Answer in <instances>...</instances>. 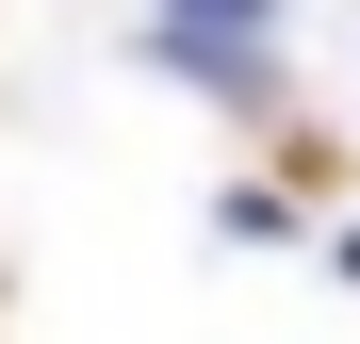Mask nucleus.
<instances>
[{"instance_id": "nucleus-1", "label": "nucleus", "mask_w": 360, "mask_h": 344, "mask_svg": "<svg viewBox=\"0 0 360 344\" xmlns=\"http://www.w3.org/2000/svg\"><path fill=\"white\" fill-rule=\"evenodd\" d=\"M262 17H278V0H164V49L262 115V98H278V49H262Z\"/></svg>"}]
</instances>
